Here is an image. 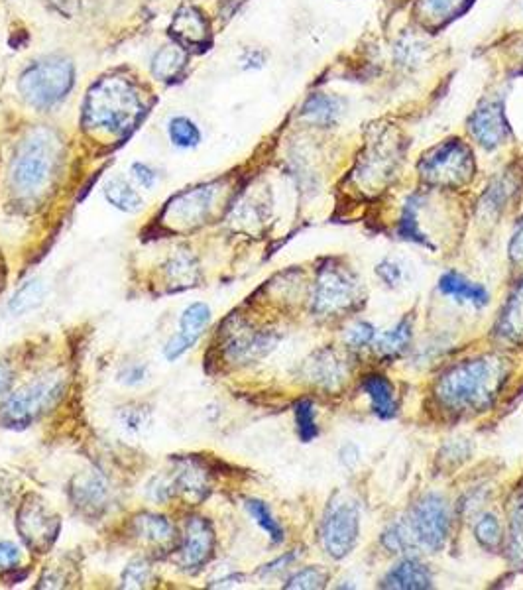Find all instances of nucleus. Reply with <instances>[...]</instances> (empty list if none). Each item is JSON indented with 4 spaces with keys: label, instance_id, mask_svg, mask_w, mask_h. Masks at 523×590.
I'll return each mask as SVG.
<instances>
[{
    "label": "nucleus",
    "instance_id": "1",
    "mask_svg": "<svg viewBox=\"0 0 523 590\" xmlns=\"http://www.w3.org/2000/svg\"><path fill=\"white\" fill-rule=\"evenodd\" d=\"M510 374V360L486 354L445 370L435 384V398L447 412H486L494 406Z\"/></svg>",
    "mask_w": 523,
    "mask_h": 590
},
{
    "label": "nucleus",
    "instance_id": "2",
    "mask_svg": "<svg viewBox=\"0 0 523 590\" xmlns=\"http://www.w3.org/2000/svg\"><path fill=\"white\" fill-rule=\"evenodd\" d=\"M146 113L144 99L134 81L124 75H107L87 93L83 122L95 132L128 136Z\"/></svg>",
    "mask_w": 523,
    "mask_h": 590
},
{
    "label": "nucleus",
    "instance_id": "3",
    "mask_svg": "<svg viewBox=\"0 0 523 590\" xmlns=\"http://www.w3.org/2000/svg\"><path fill=\"white\" fill-rule=\"evenodd\" d=\"M63 146L58 134L50 128H34L18 144L12 166L10 187L24 199L34 201L52 187L61 170Z\"/></svg>",
    "mask_w": 523,
    "mask_h": 590
},
{
    "label": "nucleus",
    "instance_id": "4",
    "mask_svg": "<svg viewBox=\"0 0 523 590\" xmlns=\"http://www.w3.org/2000/svg\"><path fill=\"white\" fill-rule=\"evenodd\" d=\"M75 81L73 63L61 56L34 61L20 75L18 91L34 109H50L67 97Z\"/></svg>",
    "mask_w": 523,
    "mask_h": 590
},
{
    "label": "nucleus",
    "instance_id": "5",
    "mask_svg": "<svg viewBox=\"0 0 523 590\" xmlns=\"http://www.w3.org/2000/svg\"><path fill=\"white\" fill-rule=\"evenodd\" d=\"M65 390L61 374L44 376L12 392L0 406V425L6 429H26L56 408Z\"/></svg>",
    "mask_w": 523,
    "mask_h": 590
},
{
    "label": "nucleus",
    "instance_id": "6",
    "mask_svg": "<svg viewBox=\"0 0 523 590\" xmlns=\"http://www.w3.org/2000/svg\"><path fill=\"white\" fill-rule=\"evenodd\" d=\"M476 174L472 150L461 140H447L419 162V176L431 187H463Z\"/></svg>",
    "mask_w": 523,
    "mask_h": 590
},
{
    "label": "nucleus",
    "instance_id": "7",
    "mask_svg": "<svg viewBox=\"0 0 523 590\" xmlns=\"http://www.w3.org/2000/svg\"><path fill=\"white\" fill-rule=\"evenodd\" d=\"M219 183H207L175 195L162 213V223L172 231H191L201 227L215 209Z\"/></svg>",
    "mask_w": 523,
    "mask_h": 590
},
{
    "label": "nucleus",
    "instance_id": "8",
    "mask_svg": "<svg viewBox=\"0 0 523 590\" xmlns=\"http://www.w3.org/2000/svg\"><path fill=\"white\" fill-rule=\"evenodd\" d=\"M358 301H360V286L349 270L341 266H329L321 270L317 278V286H315V295H313L315 313L325 317L341 315L352 309L354 303Z\"/></svg>",
    "mask_w": 523,
    "mask_h": 590
},
{
    "label": "nucleus",
    "instance_id": "9",
    "mask_svg": "<svg viewBox=\"0 0 523 590\" xmlns=\"http://www.w3.org/2000/svg\"><path fill=\"white\" fill-rule=\"evenodd\" d=\"M16 530L26 547L36 553H46L58 539L61 520L50 510L48 502L38 496H28L18 510Z\"/></svg>",
    "mask_w": 523,
    "mask_h": 590
},
{
    "label": "nucleus",
    "instance_id": "10",
    "mask_svg": "<svg viewBox=\"0 0 523 590\" xmlns=\"http://www.w3.org/2000/svg\"><path fill=\"white\" fill-rule=\"evenodd\" d=\"M409 528L415 541L423 547L431 551L443 549L451 533V514L447 500L439 494L423 496L411 512Z\"/></svg>",
    "mask_w": 523,
    "mask_h": 590
},
{
    "label": "nucleus",
    "instance_id": "11",
    "mask_svg": "<svg viewBox=\"0 0 523 590\" xmlns=\"http://www.w3.org/2000/svg\"><path fill=\"white\" fill-rule=\"evenodd\" d=\"M358 530L360 516L356 504L350 500H335L327 508L321 524V539L325 551L335 559L347 557L358 541Z\"/></svg>",
    "mask_w": 523,
    "mask_h": 590
},
{
    "label": "nucleus",
    "instance_id": "12",
    "mask_svg": "<svg viewBox=\"0 0 523 590\" xmlns=\"http://www.w3.org/2000/svg\"><path fill=\"white\" fill-rule=\"evenodd\" d=\"M468 132L484 150H496L506 144L512 130L502 101H482L468 118Z\"/></svg>",
    "mask_w": 523,
    "mask_h": 590
},
{
    "label": "nucleus",
    "instance_id": "13",
    "mask_svg": "<svg viewBox=\"0 0 523 590\" xmlns=\"http://www.w3.org/2000/svg\"><path fill=\"white\" fill-rule=\"evenodd\" d=\"M211 319H213V313L207 303L195 301V303L187 305L181 313V319H179V331L164 347V356L170 362H174L189 349H193L197 345V341L203 337V333L207 331V327L211 325Z\"/></svg>",
    "mask_w": 523,
    "mask_h": 590
},
{
    "label": "nucleus",
    "instance_id": "14",
    "mask_svg": "<svg viewBox=\"0 0 523 590\" xmlns=\"http://www.w3.org/2000/svg\"><path fill=\"white\" fill-rule=\"evenodd\" d=\"M215 553V531L205 518H191L185 524L183 545L179 549V565L185 571H199Z\"/></svg>",
    "mask_w": 523,
    "mask_h": 590
},
{
    "label": "nucleus",
    "instance_id": "15",
    "mask_svg": "<svg viewBox=\"0 0 523 590\" xmlns=\"http://www.w3.org/2000/svg\"><path fill=\"white\" fill-rule=\"evenodd\" d=\"M73 506L85 516H99L109 508L111 488L105 476L99 472L87 471L77 474L69 488Z\"/></svg>",
    "mask_w": 523,
    "mask_h": 590
},
{
    "label": "nucleus",
    "instance_id": "16",
    "mask_svg": "<svg viewBox=\"0 0 523 590\" xmlns=\"http://www.w3.org/2000/svg\"><path fill=\"white\" fill-rule=\"evenodd\" d=\"M274 339L266 333H256L246 327H233L227 333L225 353L233 362H254L274 349Z\"/></svg>",
    "mask_w": 523,
    "mask_h": 590
},
{
    "label": "nucleus",
    "instance_id": "17",
    "mask_svg": "<svg viewBox=\"0 0 523 590\" xmlns=\"http://www.w3.org/2000/svg\"><path fill=\"white\" fill-rule=\"evenodd\" d=\"M170 34H174L177 42L191 46V48H203L209 44V22L205 14L195 6H181L175 12Z\"/></svg>",
    "mask_w": 523,
    "mask_h": 590
},
{
    "label": "nucleus",
    "instance_id": "18",
    "mask_svg": "<svg viewBox=\"0 0 523 590\" xmlns=\"http://www.w3.org/2000/svg\"><path fill=\"white\" fill-rule=\"evenodd\" d=\"M474 0H419L415 14L425 28L439 30L463 16Z\"/></svg>",
    "mask_w": 523,
    "mask_h": 590
},
{
    "label": "nucleus",
    "instance_id": "19",
    "mask_svg": "<svg viewBox=\"0 0 523 590\" xmlns=\"http://www.w3.org/2000/svg\"><path fill=\"white\" fill-rule=\"evenodd\" d=\"M431 585V573L415 559H404L382 581L384 589L423 590L431 589Z\"/></svg>",
    "mask_w": 523,
    "mask_h": 590
},
{
    "label": "nucleus",
    "instance_id": "20",
    "mask_svg": "<svg viewBox=\"0 0 523 590\" xmlns=\"http://www.w3.org/2000/svg\"><path fill=\"white\" fill-rule=\"evenodd\" d=\"M307 374L315 384L323 388H339L345 382L347 368L337 354L321 351L313 356V360H309Z\"/></svg>",
    "mask_w": 523,
    "mask_h": 590
},
{
    "label": "nucleus",
    "instance_id": "21",
    "mask_svg": "<svg viewBox=\"0 0 523 590\" xmlns=\"http://www.w3.org/2000/svg\"><path fill=\"white\" fill-rule=\"evenodd\" d=\"M496 335L508 343L522 345L523 343V282L512 292L506 301V307L498 319Z\"/></svg>",
    "mask_w": 523,
    "mask_h": 590
},
{
    "label": "nucleus",
    "instance_id": "22",
    "mask_svg": "<svg viewBox=\"0 0 523 590\" xmlns=\"http://www.w3.org/2000/svg\"><path fill=\"white\" fill-rule=\"evenodd\" d=\"M364 392L368 394L370 402H372V410L382 417V419H390L398 413V404H396V396H394V388L388 382L386 376L382 374H368L362 382Z\"/></svg>",
    "mask_w": 523,
    "mask_h": 590
},
{
    "label": "nucleus",
    "instance_id": "23",
    "mask_svg": "<svg viewBox=\"0 0 523 590\" xmlns=\"http://www.w3.org/2000/svg\"><path fill=\"white\" fill-rule=\"evenodd\" d=\"M341 115H343V101L323 93L311 95L301 109V118L315 126H331L339 120Z\"/></svg>",
    "mask_w": 523,
    "mask_h": 590
},
{
    "label": "nucleus",
    "instance_id": "24",
    "mask_svg": "<svg viewBox=\"0 0 523 590\" xmlns=\"http://www.w3.org/2000/svg\"><path fill=\"white\" fill-rule=\"evenodd\" d=\"M439 290L441 294L457 297L459 301L472 303L476 307H484L488 303V292L480 284L466 280L463 274L457 272H447L439 282Z\"/></svg>",
    "mask_w": 523,
    "mask_h": 590
},
{
    "label": "nucleus",
    "instance_id": "25",
    "mask_svg": "<svg viewBox=\"0 0 523 590\" xmlns=\"http://www.w3.org/2000/svg\"><path fill=\"white\" fill-rule=\"evenodd\" d=\"M134 533L156 547H168L174 543L175 530L174 526L164 518L156 514H142L134 520Z\"/></svg>",
    "mask_w": 523,
    "mask_h": 590
},
{
    "label": "nucleus",
    "instance_id": "26",
    "mask_svg": "<svg viewBox=\"0 0 523 590\" xmlns=\"http://www.w3.org/2000/svg\"><path fill=\"white\" fill-rule=\"evenodd\" d=\"M172 480L175 492H181L191 502H201L209 492L207 474L191 463L181 465L172 476Z\"/></svg>",
    "mask_w": 523,
    "mask_h": 590
},
{
    "label": "nucleus",
    "instance_id": "27",
    "mask_svg": "<svg viewBox=\"0 0 523 590\" xmlns=\"http://www.w3.org/2000/svg\"><path fill=\"white\" fill-rule=\"evenodd\" d=\"M185 65H187V52L177 44H168L160 48L152 59V73L160 81H174L181 75Z\"/></svg>",
    "mask_w": 523,
    "mask_h": 590
},
{
    "label": "nucleus",
    "instance_id": "28",
    "mask_svg": "<svg viewBox=\"0 0 523 590\" xmlns=\"http://www.w3.org/2000/svg\"><path fill=\"white\" fill-rule=\"evenodd\" d=\"M105 197L115 209L122 211V213H136L144 205L140 193L122 177H113L105 185Z\"/></svg>",
    "mask_w": 523,
    "mask_h": 590
},
{
    "label": "nucleus",
    "instance_id": "29",
    "mask_svg": "<svg viewBox=\"0 0 523 590\" xmlns=\"http://www.w3.org/2000/svg\"><path fill=\"white\" fill-rule=\"evenodd\" d=\"M166 278L170 282L172 288L183 290L189 286H195L197 278H199V270H197V262L191 254L181 252L174 256L168 264H166Z\"/></svg>",
    "mask_w": 523,
    "mask_h": 590
},
{
    "label": "nucleus",
    "instance_id": "30",
    "mask_svg": "<svg viewBox=\"0 0 523 590\" xmlns=\"http://www.w3.org/2000/svg\"><path fill=\"white\" fill-rule=\"evenodd\" d=\"M46 284L44 280H30L26 282L16 294L12 295L10 303H8V309L12 315H24L32 309H36L38 305H42V301L46 299Z\"/></svg>",
    "mask_w": 523,
    "mask_h": 590
},
{
    "label": "nucleus",
    "instance_id": "31",
    "mask_svg": "<svg viewBox=\"0 0 523 590\" xmlns=\"http://www.w3.org/2000/svg\"><path fill=\"white\" fill-rule=\"evenodd\" d=\"M508 555L514 565H523V490L514 496L510 508Z\"/></svg>",
    "mask_w": 523,
    "mask_h": 590
},
{
    "label": "nucleus",
    "instance_id": "32",
    "mask_svg": "<svg viewBox=\"0 0 523 590\" xmlns=\"http://www.w3.org/2000/svg\"><path fill=\"white\" fill-rule=\"evenodd\" d=\"M409 339H411V323L409 319H404L394 331H388L376 337L374 347L380 356H398L406 351Z\"/></svg>",
    "mask_w": 523,
    "mask_h": 590
},
{
    "label": "nucleus",
    "instance_id": "33",
    "mask_svg": "<svg viewBox=\"0 0 523 590\" xmlns=\"http://www.w3.org/2000/svg\"><path fill=\"white\" fill-rule=\"evenodd\" d=\"M168 136L177 148L189 150L201 142V130L197 124L187 117H175L168 124Z\"/></svg>",
    "mask_w": 523,
    "mask_h": 590
},
{
    "label": "nucleus",
    "instance_id": "34",
    "mask_svg": "<svg viewBox=\"0 0 523 590\" xmlns=\"http://www.w3.org/2000/svg\"><path fill=\"white\" fill-rule=\"evenodd\" d=\"M246 510L254 518V522L270 535V539L274 543H282L284 541V530H282V526L278 524V520L274 518V514L270 512V508L262 500H248L246 502Z\"/></svg>",
    "mask_w": 523,
    "mask_h": 590
},
{
    "label": "nucleus",
    "instance_id": "35",
    "mask_svg": "<svg viewBox=\"0 0 523 590\" xmlns=\"http://www.w3.org/2000/svg\"><path fill=\"white\" fill-rule=\"evenodd\" d=\"M474 537L478 539V543L488 549V551H496L500 549L502 541H504V535H502V526L498 522L496 516L492 514H486L482 516L476 526H474Z\"/></svg>",
    "mask_w": 523,
    "mask_h": 590
},
{
    "label": "nucleus",
    "instance_id": "36",
    "mask_svg": "<svg viewBox=\"0 0 523 590\" xmlns=\"http://www.w3.org/2000/svg\"><path fill=\"white\" fill-rule=\"evenodd\" d=\"M295 423L303 443H309L319 435L317 413H315V406L309 400H301L295 404Z\"/></svg>",
    "mask_w": 523,
    "mask_h": 590
},
{
    "label": "nucleus",
    "instance_id": "37",
    "mask_svg": "<svg viewBox=\"0 0 523 590\" xmlns=\"http://www.w3.org/2000/svg\"><path fill=\"white\" fill-rule=\"evenodd\" d=\"M152 579V567L146 559H134L126 565L122 573V587L124 589H144Z\"/></svg>",
    "mask_w": 523,
    "mask_h": 590
},
{
    "label": "nucleus",
    "instance_id": "38",
    "mask_svg": "<svg viewBox=\"0 0 523 590\" xmlns=\"http://www.w3.org/2000/svg\"><path fill=\"white\" fill-rule=\"evenodd\" d=\"M413 533L411 528L406 524H394L388 530L384 531L382 535V545L390 551V553H406L413 545Z\"/></svg>",
    "mask_w": 523,
    "mask_h": 590
},
{
    "label": "nucleus",
    "instance_id": "39",
    "mask_svg": "<svg viewBox=\"0 0 523 590\" xmlns=\"http://www.w3.org/2000/svg\"><path fill=\"white\" fill-rule=\"evenodd\" d=\"M327 579H329V575L323 569L307 567L291 577L290 581L286 583V589H323Z\"/></svg>",
    "mask_w": 523,
    "mask_h": 590
},
{
    "label": "nucleus",
    "instance_id": "40",
    "mask_svg": "<svg viewBox=\"0 0 523 590\" xmlns=\"http://www.w3.org/2000/svg\"><path fill=\"white\" fill-rule=\"evenodd\" d=\"M345 341H347L350 349H356V351L358 349H366L368 345H374L376 331H374V327L370 323L360 321V323H356V325L350 327Z\"/></svg>",
    "mask_w": 523,
    "mask_h": 590
},
{
    "label": "nucleus",
    "instance_id": "41",
    "mask_svg": "<svg viewBox=\"0 0 523 590\" xmlns=\"http://www.w3.org/2000/svg\"><path fill=\"white\" fill-rule=\"evenodd\" d=\"M400 235L404 236L406 240H415L419 244H427L429 246V240L425 236L421 235L419 227H417V215H415V209L411 205H407L404 215H402V221H400Z\"/></svg>",
    "mask_w": 523,
    "mask_h": 590
},
{
    "label": "nucleus",
    "instance_id": "42",
    "mask_svg": "<svg viewBox=\"0 0 523 590\" xmlns=\"http://www.w3.org/2000/svg\"><path fill=\"white\" fill-rule=\"evenodd\" d=\"M22 561V551L12 541H0V569L10 571L16 569Z\"/></svg>",
    "mask_w": 523,
    "mask_h": 590
},
{
    "label": "nucleus",
    "instance_id": "43",
    "mask_svg": "<svg viewBox=\"0 0 523 590\" xmlns=\"http://www.w3.org/2000/svg\"><path fill=\"white\" fill-rule=\"evenodd\" d=\"M120 423L128 431H140L148 423V415L140 408H126L120 413Z\"/></svg>",
    "mask_w": 523,
    "mask_h": 590
},
{
    "label": "nucleus",
    "instance_id": "44",
    "mask_svg": "<svg viewBox=\"0 0 523 590\" xmlns=\"http://www.w3.org/2000/svg\"><path fill=\"white\" fill-rule=\"evenodd\" d=\"M130 174H132L134 181H136L142 189H152V187L156 185V181H158V174H156L148 164H140V162L132 164Z\"/></svg>",
    "mask_w": 523,
    "mask_h": 590
},
{
    "label": "nucleus",
    "instance_id": "45",
    "mask_svg": "<svg viewBox=\"0 0 523 590\" xmlns=\"http://www.w3.org/2000/svg\"><path fill=\"white\" fill-rule=\"evenodd\" d=\"M146 376H148V368L144 364H132L120 372V382H124L126 386H138L140 382L146 380Z\"/></svg>",
    "mask_w": 523,
    "mask_h": 590
},
{
    "label": "nucleus",
    "instance_id": "46",
    "mask_svg": "<svg viewBox=\"0 0 523 590\" xmlns=\"http://www.w3.org/2000/svg\"><path fill=\"white\" fill-rule=\"evenodd\" d=\"M510 258L516 264H523V217L516 227V233L512 236V242H510Z\"/></svg>",
    "mask_w": 523,
    "mask_h": 590
},
{
    "label": "nucleus",
    "instance_id": "47",
    "mask_svg": "<svg viewBox=\"0 0 523 590\" xmlns=\"http://www.w3.org/2000/svg\"><path fill=\"white\" fill-rule=\"evenodd\" d=\"M378 276H380L386 284L396 286L398 280H400V268H398V264L386 260V262H382V264L378 266Z\"/></svg>",
    "mask_w": 523,
    "mask_h": 590
},
{
    "label": "nucleus",
    "instance_id": "48",
    "mask_svg": "<svg viewBox=\"0 0 523 590\" xmlns=\"http://www.w3.org/2000/svg\"><path fill=\"white\" fill-rule=\"evenodd\" d=\"M12 384V372L6 364H0V394H4Z\"/></svg>",
    "mask_w": 523,
    "mask_h": 590
}]
</instances>
